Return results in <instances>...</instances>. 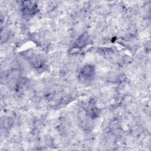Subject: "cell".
Here are the masks:
<instances>
[{
  "mask_svg": "<svg viewBox=\"0 0 151 151\" xmlns=\"http://www.w3.org/2000/svg\"><path fill=\"white\" fill-rule=\"evenodd\" d=\"M94 73V68L92 66L86 65L81 70L80 76L85 80L87 79H90L93 76Z\"/></svg>",
  "mask_w": 151,
  "mask_h": 151,
  "instance_id": "obj_1",
  "label": "cell"
}]
</instances>
